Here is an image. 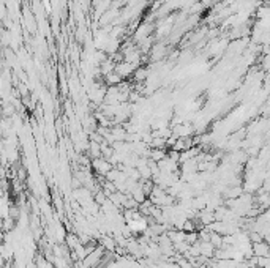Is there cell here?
<instances>
[{"instance_id": "obj_2", "label": "cell", "mask_w": 270, "mask_h": 268, "mask_svg": "<svg viewBox=\"0 0 270 268\" xmlns=\"http://www.w3.org/2000/svg\"><path fill=\"white\" fill-rule=\"evenodd\" d=\"M253 254H256L258 257H269V245L266 240L258 241V243H252Z\"/></svg>"}, {"instance_id": "obj_1", "label": "cell", "mask_w": 270, "mask_h": 268, "mask_svg": "<svg viewBox=\"0 0 270 268\" xmlns=\"http://www.w3.org/2000/svg\"><path fill=\"white\" fill-rule=\"evenodd\" d=\"M114 166L111 164V162H109L106 158H103V156H100V158H93L92 160V169L93 171L98 174V175H108V172L111 171Z\"/></svg>"}]
</instances>
